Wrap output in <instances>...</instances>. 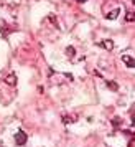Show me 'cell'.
Here are the masks:
<instances>
[{
    "label": "cell",
    "mask_w": 135,
    "mask_h": 147,
    "mask_svg": "<svg viewBox=\"0 0 135 147\" xmlns=\"http://www.w3.org/2000/svg\"><path fill=\"white\" fill-rule=\"evenodd\" d=\"M27 140H28V137L23 131H18V132L15 134V144H17V146H25Z\"/></svg>",
    "instance_id": "1"
},
{
    "label": "cell",
    "mask_w": 135,
    "mask_h": 147,
    "mask_svg": "<svg viewBox=\"0 0 135 147\" xmlns=\"http://www.w3.org/2000/svg\"><path fill=\"white\" fill-rule=\"evenodd\" d=\"M122 61H124V63L127 65V68H130V69H132V68H135L134 58H132L130 55H124V56H122Z\"/></svg>",
    "instance_id": "2"
},
{
    "label": "cell",
    "mask_w": 135,
    "mask_h": 147,
    "mask_svg": "<svg viewBox=\"0 0 135 147\" xmlns=\"http://www.w3.org/2000/svg\"><path fill=\"white\" fill-rule=\"evenodd\" d=\"M99 45L104 47V48H107V50H112V48H114V43H112L110 40H104V41H101Z\"/></svg>",
    "instance_id": "3"
},
{
    "label": "cell",
    "mask_w": 135,
    "mask_h": 147,
    "mask_svg": "<svg viewBox=\"0 0 135 147\" xmlns=\"http://www.w3.org/2000/svg\"><path fill=\"white\" fill-rule=\"evenodd\" d=\"M117 13H119V10H114V12H110L109 15H106V18H109V20H114V18H117Z\"/></svg>",
    "instance_id": "4"
},
{
    "label": "cell",
    "mask_w": 135,
    "mask_h": 147,
    "mask_svg": "<svg viewBox=\"0 0 135 147\" xmlns=\"http://www.w3.org/2000/svg\"><path fill=\"white\" fill-rule=\"evenodd\" d=\"M5 81H8V84L10 86H15V76L12 74V76H8V80H5Z\"/></svg>",
    "instance_id": "5"
},
{
    "label": "cell",
    "mask_w": 135,
    "mask_h": 147,
    "mask_svg": "<svg viewBox=\"0 0 135 147\" xmlns=\"http://www.w3.org/2000/svg\"><path fill=\"white\" fill-rule=\"evenodd\" d=\"M66 51H68V53H69V55H68V56H74V53H76V50H74V48H71V47L68 48Z\"/></svg>",
    "instance_id": "6"
},
{
    "label": "cell",
    "mask_w": 135,
    "mask_h": 147,
    "mask_svg": "<svg viewBox=\"0 0 135 147\" xmlns=\"http://www.w3.org/2000/svg\"><path fill=\"white\" fill-rule=\"evenodd\" d=\"M69 122H73V121H71V117H64V124H69Z\"/></svg>",
    "instance_id": "7"
},
{
    "label": "cell",
    "mask_w": 135,
    "mask_h": 147,
    "mask_svg": "<svg viewBox=\"0 0 135 147\" xmlns=\"http://www.w3.org/2000/svg\"><path fill=\"white\" fill-rule=\"evenodd\" d=\"M76 2H79V3H84V2H88V0H76Z\"/></svg>",
    "instance_id": "8"
}]
</instances>
